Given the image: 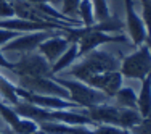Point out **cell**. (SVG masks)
Listing matches in <instances>:
<instances>
[{"instance_id": "1", "label": "cell", "mask_w": 151, "mask_h": 134, "mask_svg": "<svg viewBox=\"0 0 151 134\" xmlns=\"http://www.w3.org/2000/svg\"><path fill=\"white\" fill-rule=\"evenodd\" d=\"M119 65L121 60L114 53L108 52V50L95 49L92 52L85 53V55L79 57L73 66H69L66 70V74L85 82L88 78H92L95 74L119 70Z\"/></svg>"}, {"instance_id": "2", "label": "cell", "mask_w": 151, "mask_h": 134, "mask_svg": "<svg viewBox=\"0 0 151 134\" xmlns=\"http://www.w3.org/2000/svg\"><path fill=\"white\" fill-rule=\"evenodd\" d=\"M85 113L92 118L95 125H109L116 126L119 129H132L142 119L138 110H130V108H124L119 105H111L108 102L85 108Z\"/></svg>"}, {"instance_id": "3", "label": "cell", "mask_w": 151, "mask_h": 134, "mask_svg": "<svg viewBox=\"0 0 151 134\" xmlns=\"http://www.w3.org/2000/svg\"><path fill=\"white\" fill-rule=\"evenodd\" d=\"M58 84H61L69 94V100L74 102L79 108H90L100 103H106L109 100V97L105 95L103 92H100L98 89L88 86L87 82L79 81V79H68V78H55Z\"/></svg>"}, {"instance_id": "4", "label": "cell", "mask_w": 151, "mask_h": 134, "mask_svg": "<svg viewBox=\"0 0 151 134\" xmlns=\"http://www.w3.org/2000/svg\"><path fill=\"white\" fill-rule=\"evenodd\" d=\"M119 71L122 78L138 79V81H143L148 74H151V52L148 44L145 42L138 45L137 52L124 57L121 60Z\"/></svg>"}, {"instance_id": "5", "label": "cell", "mask_w": 151, "mask_h": 134, "mask_svg": "<svg viewBox=\"0 0 151 134\" xmlns=\"http://www.w3.org/2000/svg\"><path fill=\"white\" fill-rule=\"evenodd\" d=\"M18 86L34 94L53 95L69 100L68 90L61 84H58L53 79V76H21V78H18Z\"/></svg>"}, {"instance_id": "6", "label": "cell", "mask_w": 151, "mask_h": 134, "mask_svg": "<svg viewBox=\"0 0 151 134\" xmlns=\"http://www.w3.org/2000/svg\"><path fill=\"white\" fill-rule=\"evenodd\" d=\"M64 31H32V32H21L18 37L12 39L2 47V52H16V53H31L35 52L37 47L52 36Z\"/></svg>"}, {"instance_id": "7", "label": "cell", "mask_w": 151, "mask_h": 134, "mask_svg": "<svg viewBox=\"0 0 151 134\" xmlns=\"http://www.w3.org/2000/svg\"><path fill=\"white\" fill-rule=\"evenodd\" d=\"M40 129L47 134H121L122 129L109 125H63V123H40Z\"/></svg>"}, {"instance_id": "8", "label": "cell", "mask_w": 151, "mask_h": 134, "mask_svg": "<svg viewBox=\"0 0 151 134\" xmlns=\"http://www.w3.org/2000/svg\"><path fill=\"white\" fill-rule=\"evenodd\" d=\"M12 73H15L18 78L21 76H52V65L39 52H31L24 53L19 60L15 61Z\"/></svg>"}, {"instance_id": "9", "label": "cell", "mask_w": 151, "mask_h": 134, "mask_svg": "<svg viewBox=\"0 0 151 134\" xmlns=\"http://www.w3.org/2000/svg\"><path fill=\"white\" fill-rule=\"evenodd\" d=\"M124 8H125V26L127 32L134 45H142L146 41V28L143 24L142 16L137 13L135 2L134 0H124Z\"/></svg>"}, {"instance_id": "10", "label": "cell", "mask_w": 151, "mask_h": 134, "mask_svg": "<svg viewBox=\"0 0 151 134\" xmlns=\"http://www.w3.org/2000/svg\"><path fill=\"white\" fill-rule=\"evenodd\" d=\"M85 82L88 86H92V87L98 89L100 92H103L109 99H113L114 94L122 87L124 78H122L119 70H114V71H105V73L95 74L92 78H88Z\"/></svg>"}, {"instance_id": "11", "label": "cell", "mask_w": 151, "mask_h": 134, "mask_svg": "<svg viewBox=\"0 0 151 134\" xmlns=\"http://www.w3.org/2000/svg\"><path fill=\"white\" fill-rule=\"evenodd\" d=\"M69 44L71 42L64 37V32H58V34L45 39V41L37 47V52L40 53V55H44L45 60L48 61L50 65H53L61 55H63V52H66V49L69 47Z\"/></svg>"}, {"instance_id": "12", "label": "cell", "mask_w": 151, "mask_h": 134, "mask_svg": "<svg viewBox=\"0 0 151 134\" xmlns=\"http://www.w3.org/2000/svg\"><path fill=\"white\" fill-rule=\"evenodd\" d=\"M137 110L142 118L151 115V74H148L142 81L140 94L137 97Z\"/></svg>"}, {"instance_id": "13", "label": "cell", "mask_w": 151, "mask_h": 134, "mask_svg": "<svg viewBox=\"0 0 151 134\" xmlns=\"http://www.w3.org/2000/svg\"><path fill=\"white\" fill-rule=\"evenodd\" d=\"M77 58H79V47L76 42H71L69 47L66 49V52H63V55L52 65V76H55V74L61 73V71L68 70L69 66H73Z\"/></svg>"}, {"instance_id": "14", "label": "cell", "mask_w": 151, "mask_h": 134, "mask_svg": "<svg viewBox=\"0 0 151 134\" xmlns=\"http://www.w3.org/2000/svg\"><path fill=\"white\" fill-rule=\"evenodd\" d=\"M0 100H3L12 107L21 100L16 94V84L12 82L10 79H6L2 73H0Z\"/></svg>"}, {"instance_id": "15", "label": "cell", "mask_w": 151, "mask_h": 134, "mask_svg": "<svg viewBox=\"0 0 151 134\" xmlns=\"http://www.w3.org/2000/svg\"><path fill=\"white\" fill-rule=\"evenodd\" d=\"M113 99H114V102H116V105H119V107L137 110V94L132 87L122 86V87L113 95Z\"/></svg>"}, {"instance_id": "16", "label": "cell", "mask_w": 151, "mask_h": 134, "mask_svg": "<svg viewBox=\"0 0 151 134\" xmlns=\"http://www.w3.org/2000/svg\"><path fill=\"white\" fill-rule=\"evenodd\" d=\"M0 117H2L3 121L10 126L12 131H15L18 128V125H19V121H21V117L15 111V108H13L12 105L5 103L3 100H0Z\"/></svg>"}, {"instance_id": "17", "label": "cell", "mask_w": 151, "mask_h": 134, "mask_svg": "<svg viewBox=\"0 0 151 134\" xmlns=\"http://www.w3.org/2000/svg\"><path fill=\"white\" fill-rule=\"evenodd\" d=\"M77 16H79V21L82 23V26H92L95 23V13H93L92 0H81Z\"/></svg>"}, {"instance_id": "18", "label": "cell", "mask_w": 151, "mask_h": 134, "mask_svg": "<svg viewBox=\"0 0 151 134\" xmlns=\"http://www.w3.org/2000/svg\"><path fill=\"white\" fill-rule=\"evenodd\" d=\"M92 5H93V13H95V23L111 18V10L108 0H92Z\"/></svg>"}, {"instance_id": "19", "label": "cell", "mask_w": 151, "mask_h": 134, "mask_svg": "<svg viewBox=\"0 0 151 134\" xmlns=\"http://www.w3.org/2000/svg\"><path fill=\"white\" fill-rule=\"evenodd\" d=\"M142 3V20H143V24L146 28V34L151 37V2L150 0H140Z\"/></svg>"}, {"instance_id": "20", "label": "cell", "mask_w": 151, "mask_h": 134, "mask_svg": "<svg viewBox=\"0 0 151 134\" xmlns=\"http://www.w3.org/2000/svg\"><path fill=\"white\" fill-rule=\"evenodd\" d=\"M79 5H81V0H63L61 13L68 18H74V16H77Z\"/></svg>"}, {"instance_id": "21", "label": "cell", "mask_w": 151, "mask_h": 134, "mask_svg": "<svg viewBox=\"0 0 151 134\" xmlns=\"http://www.w3.org/2000/svg\"><path fill=\"white\" fill-rule=\"evenodd\" d=\"M129 131H132L134 134H151V115L142 118L138 125L134 126L132 129H129Z\"/></svg>"}, {"instance_id": "22", "label": "cell", "mask_w": 151, "mask_h": 134, "mask_svg": "<svg viewBox=\"0 0 151 134\" xmlns=\"http://www.w3.org/2000/svg\"><path fill=\"white\" fill-rule=\"evenodd\" d=\"M8 18H15V10H13L12 0L0 2V20H8Z\"/></svg>"}, {"instance_id": "23", "label": "cell", "mask_w": 151, "mask_h": 134, "mask_svg": "<svg viewBox=\"0 0 151 134\" xmlns=\"http://www.w3.org/2000/svg\"><path fill=\"white\" fill-rule=\"evenodd\" d=\"M18 36H19V32H16V31H10V29H3V28H0V49H2L6 42L12 41V39L18 37Z\"/></svg>"}, {"instance_id": "24", "label": "cell", "mask_w": 151, "mask_h": 134, "mask_svg": "<svg viewBox=\"0 0 151 134\" xmlns=\"http://www.w3.org/2000/svg\"><path fill=\"white\" fill-rule=\"evenodd\" d=\"M13 65H15V61H10V60H6V57L3 55L2 49H0V68H3V70H8V71H12V70H13Z\"/></svg>"}, {"instance_id": "25", "label": "cell", "mask_w": 151, "mask_h": 134, "mask_svg": "<svg viewBox=\"0 0 151 134\" xmlns=\"http://www.w3.org/2000/svg\"><path fill=\"white\" fill-rule=\"evenodd\" d=\"M27 3H32V5H37V3H53V0H24Z\"/></svg>"}, {"instance_id": "26", "label": "cell", "mask_w": 151, "mask_h": 134, "mask_svg": "<svg viewBox=\"0 0 151 134\" xmlns=\"http://www.w3.org/2000/svg\"><path fill=\"white\" fill-rule=\"evenodd\" d=\"M146 44H148V47H150V52H151V37H150V36H146Z\"/></svg>"}, {"instance_id": "27", "label": "cell", "mask_w": 151, "mask_h": 134, "mask_svg": "<svg viewBox=\"0 0 151 134\" xmlns=\"http://www.w3.org/2000/svg\"><path fill=\"white\" fill-rule=\"evenodd\" d=\"M121 134H134L132 131H129V129H122V133Z\"/></svg>"}, {"instance_id": "28", "label": "cell", "mask_w": 151, "mask_h": 134, "mask_svg": "<svg viewBox=\"0 0 151 134\" xmlns=\"http://www.w3.org/2000/svg\"><path fill=\"white\" fill-rule=\"evenodd\" d=\"M0 2H6V0H0Z\"/></svg>"}, {"instance_id": "29", "label": "cell", "mask_w": 151, "mask_h": 134, "mask_svg": "<svg viewBox=\"0 0 151 134\" xmlns=\"http://www.w3.org/2000/svg\"><path fill=\"white\" fill-rule=\"evenodd\" d=\"M0 134H5V133H2V131H0Z\"/></svg>"}, {"instance_id": "30", "label": "cell", "mask_w": 151, "mask_h": 134, "mask_svg": "<svg viewBox=\"0 0 151 134\" xmlns=\"http://www.w3.org/2000/svg\"><path fill=\"white\" fill-rule=\"evenodd\" d=\"M150 2H151V0H150Z\"/></svg>"}]
</instances>
